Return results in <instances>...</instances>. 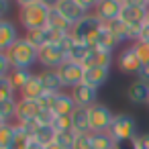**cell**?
<instances>
[{"instance_id": "obj_1", "label": "cell", "mask_w": 149, "mask_h": 149, "mask_svg": "<svg viewBox=\"0 0 149 149\" xmlns=\"http://www.w3.org/2000/svg\"><path fill=\"white\" fill-rule=\"evenodd\" d=\"M13 70H31L35 63H39V49H35L25 37H21L8 51H6Z\"/></svg>"}, {"instance_id": "obj_2", "label": "cell", "mask_w": 149, "mask_h": 149, "mask_svg": "<svg viewBox=\"0 0 149 149\" xmlns=\"http://www.w3.org/2000/svg\"><path fill=\"white\" fill-rule=\"evenodd\" d=\"M47 21H49V8L43 6L41 2L27 8H19V23L25 31L47 29Z\"/></svg>"}, {"instance_id": "obj_3", "label": "cell", "mask_w": 149, "mask_h": 149, "mask_svg": "<svg viewBox=\"0 0 149 149\" xmlns=\"http://www.w3.org/2000/svg\"><path fill=\"white\" fill-rule=\"evenodd\" d=\"M116 143H123V141H135L137 139V123L131 114H114V120L110 125V131H108Z\"/></svg>"}, {"instance_id": "obj_4", "label": "cell", "mask_w": 149, "mask_h": 149, "mask_svg": "<svg viewBox=\"0 0 149 149\" xmlns=\"http://www.w3.org/2000/svg\"><path fill=\"white\" fill-rule=\"evenodd\" d=\"M88 114H90V127H92V133H104V131H110V125L114 120V114L112 110L98 102L94 104L92 108H88Z\"/></svg>"}, {"instance_id": "obj_5", "label": "cell", "mask_w": 149, "mask_h": 149, "mask_svg": "<svg viewBox=\"0 0 149 149\" xmlns=\"http://www.w3.org/2000/svg\"><path fill=\"white\" fill-rule=\"evenodd\" d=\"M65 61H68L65 51L55 43H49L43 49H39V63L43 65V70H59Z\"/></svg>"}, {"instance_id": "obj_6", "label": "cell", "mask_w": 149, "mask_h": 149, "mask_svg": "<svg viewBox=\"0 0 149 149\" xmlns=\"http://www.w3.org/2000/svg\"><path fill=\"white\" fill-rule=\"evenodd\" d=\"M84 65L82 63H76V61H65L59 70H57V74H59V78H61V84H63V88H76V86H80L82 82H84Z\"/></svg>"}, {"instance_id": "obj_7", "label": "cell", "mask_w": 149, "mask_h": 149, "mask_svg": "<svg viewBox=\"0 0 149 149\" xmlns=\"http://www.w3.org/2000/svg\"><path fill=\"white\" fill-rule=\"evenodd\" d=\"M72 98H74V102H76L78 108H86L88 110L94 104H98V90L82 82L80 86H76L72 90Z\"/></svg>"}, {"instance_id": "obj_8", "label": "cell", "mask_w": 149, "mask_h": 149, "mask_svg": "<svg viewBox=\"0 0 149 149\" xmlns=\"http://www.w3.org/2000/svg\"><path fill=\"white\" fill-rule=\"evenodd\" d=\"M100 27H102V21H100L96 15H88L84 21H80L78 25H74L72 35L76 37V41H78V43H84V41H86L88 37H92Z\"/></svg>"}, {"instance_id": "obj_9", "label": "cell", "mask_w": 149, "mask_h": 149, "mask_svg": "<svg viewBox=\"0 0 149 149\" xmlns=\"http://www.w3.org/2000/svg\"><path fill=\"white\" fill-rule=\"evenodd\" d=\"M116 65H118V70H120L123 74H127V76H137L143 63H141L139 55L135 53V49H133V47H127V49H123L120 55L116 57Z\"/></svg>"}, {"instance_id": "obj_10", "label": "cell", "mask_w": 149, "mask_h": 149, "mask_svg": "<svg viewBox=\"0 0 149 149\" xmlns=\"http://www.w3.org/2000/svg\"><path fill=\"white\" fill-rule=\"evenodd\" d=\"M57 10L72 23V25H78L80 21H84L90 13L78 2V0H61L59 2V6H57Z\"/></svg>"}, {"instance_id": "obj_11", "label": "cell", "mask_w": 149, "mask_h": 149, "mask_svg": "<svg viewBox=\"0 0 149 149\" xmlns=\"http://www.w3.org/2000/svg\"><path fill=\"white\" fill-rule=\"evenodd\" d=\"M120 10H123V4L116 2V0H100L94 15L102 21V23H112L116 19H120Z\"/></svg>"}, {"instance_id": "obj_12", "label": "cell", "mask_w": 149, "mask_h": 149, "mask_svg": "<svg viewBox=\"0 0 149 149\" xmlns=\"http://www.w3.org/2000/svg\"><path fill=\"white\" fill-rule=\"evenodd\" d=\"M19 39H21V35L13 21H6V19L0 21V51H8Z\"/></svg>"}, {"instance_id": "obj_13", "label": "cell", "mask_w": 149, "mask_h": 149, "mask_svg": "<svg viewBox=\"0 0 149 149\" xmlns=\"http://www.w3.org/2000/svg\"><path fill=\"white\" fill-rule=\"evenodd\" d=\"M41 112V106L37 100H29V98H19V106H17V120L15 123H29L35 120Z\"/></svg>"}, {"instance_id": "obj_14", "label": "cell", "mask_w": 149, "mask_h": 149, "mask_svg": "<svg viewBox=\"0 0 149 149\" xmlns=\"http://www.w3.org/2000/svg\"><path fill=\"white\" fill-rule=\"evenodd\" d=\"M112 65V51L102 49V47H94L90 49L84 68H110Z\"/></svg>"}, {"instance_id": "obj_15", "label": "cell", "mask_w": 149, "mask_h": 149, "mask_svg": "<svg viewBox=\"0 0 149 149\" xmlns=\"http://www.w3.org/2000/svg\"><path fill=\"white\" fill-rule=\"evenodd\" d=\"M108 76H110V68H86L84 70V84L100 90L108 82Z\"/></svg>"}, {"instance_id": "obj_16", "label": "cell", "mask_w": 149, "mask_h": 149, "mask_svg": "<svg viewBox=\"0 0 149 149\" xmlns=\"http://www.w3.org/2000/svg\"><path fill=\"white\" fill-rule=\"evenodd\" d=\"M76 102L72 98V92H59L55 94V100H53V112L55 116H72L74 110H76Z\"/></svg>"}, {"instance_id": "obj_17", "label": "cell", "mask_w": 149, "mask_h": 149, "mask_svg": "<svg viewBox=\"0 0 149 149\" xmlns=\"http://www.w3.org/2000/svg\"><path fill=\"white\" fill-rule=\"evenodd\" d=\"M147 10L149 8H139V6H127V4H123L120 21L127 23V25H147Z\"/></svg>"}, {"instance_id": "obj_18", "label": "cell", "mask_w": 149, "mask_h": 149, "mask_svg": "<svg viewBox=\"0 0 149 149\" xmlns=\"http://www.w3.org/2000/svg\"><path fill=\"white\" fill-rule=\"evenodd\" d=\"M19 94H21V98H29V100H39L41 96H45L47 92H45V86L41 82V76L39 74H33V78L29 80V84Z\"/></svg>"}, {"instance_id": "obj_19", "label": "cell", "mask_w": 149, "mask_h": 149, "mask_svg": "<svg viewBox=\"0 0 149 149\" xmlns=\"http://www.w3.org/2000/svg\"><path fill=\"white\" fill-rule=\"evenodd\" d=\"M127 98L133 104H147L149 102V84H145L141 80L133 82L127 90Z\"/></svg>"}, {"instance_id": "obj_20", "label": "cell", "mask_w": 149, "mask_h": 149, "mask_svg": "<svg viewBox=\"0 0 149 149\" xmlns=\"http://www.w3.org/2000/svg\"><path fill=\"white\" fill-rule=\"evenodd\" d=\"M47 29H51V31H57V33H63V35H68V33H72L74 31V25L57 10V8H53V10H49V21H47Z\"/></svg>"}, {"instance_id": "obj_21", "label": "cell", "mask_w": 149, "mask_h": 149, "mask_svg": "<svg viewBox=\"0 0 149 149\" xmlns=\"http://www.w3.org/2000/svg\"><path fill=\"white\" fill-rule=\"evenodd\" d=\"M39 76H41V82H43L47 94H59V92H63V84H61V78H59L57 70H43Z\"/></svg>"}, {"instance_id": "obj_22", "label": "cell", "mask_w": 149, "mask_h": 149, "mask_svg": "<svg viewBox=\"0 0 149 149\" xmlns=\"http://www.w3.org/2000/svg\"><path fill=\"white\" fill-rule=\"evenodd\" d=\"M72 127L76 133H82V135H88L92 133V127H90V114L86 108H76L74 114H72Z\"/></svg>"}, {"instance_id": "obj_23", "label": "cell", "mask_w": 149, "mask_h": 149, "mask_svg": "<svg viewBox=\"0 0 149 149\" xmlns=\"http://www.w3.org/2000/svg\"><path fill=\"white\" fill-rule=\"evenodd\" d=\"M35 49H43L45 45L51 43V35H49V29H33V31H25L23 35Z\"/></svg>"}, {"instance_id": "obj_24", "label": "cell", "mask_w": 149, "mask_h": 149, "mask_svg": "<svg viewBox=\"0 0 149 149\" xmlns=\"http://www.w3.org/2000/svg\"><path fill=\"white\" fill-rule=\"evenodd\" d=\"M118 45H120L118 37L108 29V25H106V23H102V27H100V31H98V47L112 51V49H114V47H118Z\"/></svg>"}, {"instance_id": "obj_25", "label": "cell", "mask_w": 149, "mask_h": 149, "mask_svg": "<svg viewBox=\"0 0 149 149\" xmlns=\"http://www.w3.org/2000/svg\"><path fill=\"white\" fill-rule=\"evenodd\" d=\"M90 143H92V149H116V141L108 131L90 133Z\"/></svg>"}, {"instance_id": "obj_26", "label": "cell", "mask_w": 149, "mask_h": 149, "mask_svg": "<svg viewBox=\"0 0 149 149\" xmlns=\"http://www.w3.org/2000/svg\"><path fill=\"white\" fill-rule=\"evenodd\" d=\"M17 106H19V98L0 102V120H2V123L17 120Z\"/></svg>"}, {"instance_id": "obj_27", "label": "cell", "mask_w": 149, "mask_h": 149, "mask_svg": "<svg viewBox=\"0 0 149 149\" xmlns=\"http://www.w3.org/2000/svg\"><path fill=\"white\" fill-rule=\"evenodd\" d=\"M55 135H57L55 127H53V125H47V127H39V129L35 131L33 139H35V141H37L39 145L47 147L49 143H53V141H55Z\"/></svg>"}, {"instance_id": "obj_28", "label": "cell", "mask_w": 149, "mask_h": 149, "mask_svg": "<svg viewBox=\"0 0 149 149\" xmlns=\"http://www.w3.org/2000/svg\"><path fill=\"white\" fill-rule=\"evenodd\" d=\"M8 78L13 80V86L17 88V92H21V90L29 84V80L33 78V72H31V70H13Z\"/></svg>"}, {"instance_id": "obj_29", "label": "cell", "mask_w": 149, "mask_h": 149, "mask_svg": "<svg viewBox=\"0 0 149 149\" xmlns=\"http://www.w3.org/2000/svg\"><path fill=\"white\" fill-rule=\"evenodd\" d=\"M15 143V123H4L0 127V149H8Z\"/></svg>"}, {"instance_id": "obj_30", "label": "cell", "mask_w": 149, "mask_h": 149, "mask_svg": "<svg viewBox=\"0 0 149 149\" xmlns=\"http://www.w3.org/2000/svg\"><path fill=\"white\" fill-rule=\"evenodd\" d=\"M88 53H90V47H88L86 43H76L74 49L68 53V61H76V63H82V65H84Z\"/></svg>"}, {"instance_id": "obj_31", "label": "cell", "mask_w": 149, "mask_h": 149, "mask_svg": "<svg viewBox=\"0 0 149 149\" xmlns=\"http://www.w3.org/2000/svg\"><path fill=\"white\" fill-rule=\"evenodd\" d=\"M17 98V88L13 86V80L6 76V78H0V102L4 100H13Z\"/></svg>"}, {"instance_id": "obj_32", "label": "cell", "mask_w": 149, "mask_h": 149, "mask_svg": "<svg viewBox=\"0 0 149 149\" xmlns=\"http://www.w3.org/2000/svg\"><path fill=\"white\" fill-rule=\"evenodd\" d=\"M106 25H108V29L118 37L120 43H127V41H129V25H127V23H123L120 19H116V21H112V23H106Z\"/></svg>"}, {"instance_id": "obj_33", "label": "cell", "mask_w": 149, "mask_h": 149, "mask_svg": "<svg viewBox=\"0 0 149 149\" xmlns=\"http://www.w3.org/2000/svg\"><path fill=\"white\" fill-rule=\"evenodd\" d=\"M76 131H68V133H57L55 135V143L61 145L63 149H74V143H76Z\"/></svg>"}, {"instance_id": "obj_34", "label": "cell", "mask_w": 149, "mask_h": 149, "mask_svg": "<svg viewBox=\"0 0 149 149\" xmlns=\"http://www.w3.org/2000/svg\"><path fill=\"white\" fill-rule=\"evenodd\" d=\"M131 47H133L135 53L139 55L141 63H149V43H145V41H135V43H131Z\"/></svg>"}, {"instance_id": "obj_35", "label": "cell", "mask_w": 149, "mask_h": 149, "mask_svg": "<svg viewBox=\"0 0 149 149\" xmlns=\"http://www.w3.org/2000/svg\"><path fill=\"white\" fill-rule=\"evenodd\" d=\"M53 127H55V131H57V133H68V131H74V127H72V116H55Z\"/></svg>"}, {"instance_id": "obj_36", "label": "cell", "mask_w": 149, "mask_h": 149, "mask_svg": "<svg viewBox=\"0 0 149 149\" xmlns=\"http://www.w3.org/2000/svg\"><path fill=\"white\" fill-rule=\"evenodd\" d=\"M10 72H13V65H10V59H8L6 51H0V78L10 76Z\"/></svg>"}, {"instance_id": "obj_37", "label": "cell", "mask_w": 149, "mask_h": 149, "mask_svg": "<svg viewBox=\"0 0 149 149\" xmlns=\"http://www.w3.org/2000/svg\"><path fill=\"white\" fill-rule=\"evenodd\" d=\"M35 120H37V125H39V127L53 125V120H55V112H53V110H41V112H39V116H37Z\"/></svg>"}, {"instance_id": "obj_38", "label": "cell", "mask_w": 149, "mask_h": 149, "mask_svg": "<svg viewBox=\"0 0 149 149\" xmlns=\"http://www.w3.org/2000/svg\"><path fill=\"white\" fill-rule=\"evenodd\" d=\"M76 43H78V41H76V37H74L72 33H68V35H63V37H61V41H59L57 45H59V47L65 51V55H68V53L74 49V45H76Z\"/></svg>"}, {"instance_id": "obj_39", "label": "cell", "mask_w": 149, "mask_h": 149, "mask_svg": "<svg viewBox=\"0 0 149 149\" xmlns=\"http://www.w3.org/2000/svg\"><path fill=\"white\" fill-rule=\"evenodd\" d=\"M74 149H92V143H90V133H88V135H82V133H78V135H76Z\"/></svg>"}, {"instance_id": "obj_40", "label": "cell", "mask_w": 149, "mask_h": 149, "mask_svg": "<svg viewBox=\"0 0 149 149\" xmlns=\"http://www.w3.org/2000/svg\"><path fill=\"white\" fill-rule=\"evenodd\" d=\"M135 149H149V133H139L137 139L133 141Z\"/></svg>"}, {"instance_id": "obj_41", "label": "cell", "mask_w": 149, "mask_h": 149, "mask_svg": "<svg viewBox=\"0 0 149 149\" xmlns=\"http://www.w3.org/2000/svg\"><path fill=\"white\" fill-rule=\"evenodd\" d=\"M137 80L149 84V63H143V65H141V70H139V74H137Z\"/></svg>"}, {"instance_id": "obj_42", "label": "cell", "mask_w": 149, "mask_h": 149, "mask_svg": "<svg viewBox=\"0 0 149 149\" xmlns=\"http://www.w3.org/2000/svg\"><path fill=\"white\" fill-rule=\"evenodd\" d=\"M127 6H139V8H149V0H125Z\"/></svg>"}, {"instance_id": "obj_43", "label": "cell", "mask_w": 149, "mask_h": 149, "mask_svg": "<svg viewBox=\"0 0 149 149\" xmlns=\"http://www.w3.org/2000/svg\"><path fill=\"white\" fill-rule=\"evenodd\" d=\"M78 2L90 13V10H96V6H98V2H100V0H78Z\"/></svg>"}, {"instance_id": "obj_44", "label": "cell", "mask_w": 149, "mask_h": 149, "mask_svg": "<svg viewBox=\"0 0 149 149\" xmlns=\"http://www.w3.org/2000/svg\"><path fill=\"white\" fill-rule=\"evenodd\" d=\"M10 10V0H0V21L4 19V15Z\"/></svg>"}, {"instance_id": "obj_45", "label": "cell", "mask_w": 149, "mask_h": 149, "mask_svg": "<svg viewBox=\"0 0 149 149\" xmlns=\"http://www.w3.org/2000/svg\"><path fill=\"white\" fill-rule=\"evenodd\" d=\"M19 4V8H27V6H33V4H39L41 0H15Z\"/></svg>"}, {"instance_id": "obj_46", "label": "cell", "mask_w": 149, "mask_h": 149, "mask_svg": "<svg viewBox=\"0 0 149 149\" xmlns=\"http://www.w3.org/2000/svg\"><path fill=\"white\" fill-rule=\"evenodd\" d=\"M59 2H61V0H41V4H43V6H47L49 10L57 8V6H59Z\"/></svg>"}, {"instance_id": "obj_47", "label": "cell", "mask_w": 149, "mask_h": 149, "mask_svg": "<svg viewBox=\"0 0 149 149\" xmlns=\"http://www.w3.org/2000/svg\"><path fill=\"white\" fill-rule=\"evenodd\" d=\"M116 149H135L133 141H123V143H116Z\"/></svg>"}, {"instance_id": "obj_48", "label": "cell", "mask_w": 149, "mask_h": 149, "mask_svg": "<svg viewBox=\"0 0 149 149\" xmlns=\"http://www.w3.org/2000/svg\"><path fill=\"white\" fill-rule=\"evenodd\" d=\"M139 41L149 43V25H145V29H143V33H141V39H139Z\"/></svg>"}, {"instance_id": "obj_49", "label": "cell", "mask_w": 149, "mask_h": 149, "mask_svg": "<svg viewBox=\"0 0 149 149\" xmlns=\"http://www.w3.org/2000/svg\"><path fill=\"white\" fill-rule=\"evenodd\" d=\"M27 149H45V147H43V145H39L35 139H31V141H29V145H27Z\"/></svg>"}, {"instance_id": "obj_50", "label": "cell", "mask_w": 149, "mask_h": 149, "mask_svg": "<svg viewBox=\"0 0 149 149\" xmlns=\"http://www.w3.org/2000/svg\"><path fill=\"white\" fill-rule=\"evenodd\" d=\"M45 149H63V147H61V145H57V143L53 141V143H49V145H47Z\"/></svg>"}, {"instance_id": "obj_51", "label": "cell", "mask_w": 149, "mask_h": 149, "mask_svg": "<svg viewBox=\"0 0 149 149\" xmlns=\"http://www.w3.org/2000/svg\"><path fill=\"white\" fill-rule=\"evenodd\" d=\"M116 2H120V4H125V0H116Z\"/></svg>"}, {"instance_id": "obj_52", "label": "cell", "mask_w": 149, "mask_h": 149, "mask_svg": "<svg viewBox=\"0 0 149 149\" xmlns=\"http://www.w3.org/2000/svg\"><path fill=\"white\" fill-rule=\"evenodd\" d=\"M2 125H4V123H2V120H0V127H2Z\"/></svg>"}, {"instance_id": "obj_53", "label": "cell", "mask_w": 149, "mask_h": 149, "mask_svg": "<svg viewBox=\"0 0 149 149\" xmlns=\"http://www.w3.org/2000/svg\"><path fill=\"white\" fill-rule=\"evenodd\" d=\"M147 104H149V102H147Z\"/></svg>"}]
</instances>
